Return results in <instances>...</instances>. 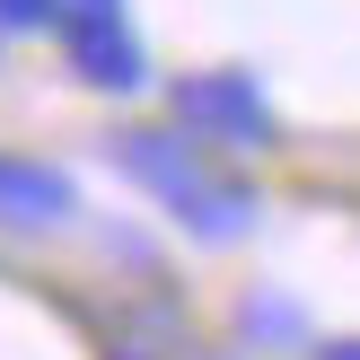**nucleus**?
Masks as SVG:
<instances>
[{
	"mask_svg": "<svg viewBox=\"0 0 360 360\" xmlns=\"http://www.w3.org/2000/svg\"><path fill=\"white\" fill-rule=\"evenodd\" d=\"M343 360H360V352H343Z\"/></svg>",
	"mask_w": 360,
	"mask_h": 360,
	"instance_id": "nucleus-1",
	"label": "nucleus"
}]
</instances>
